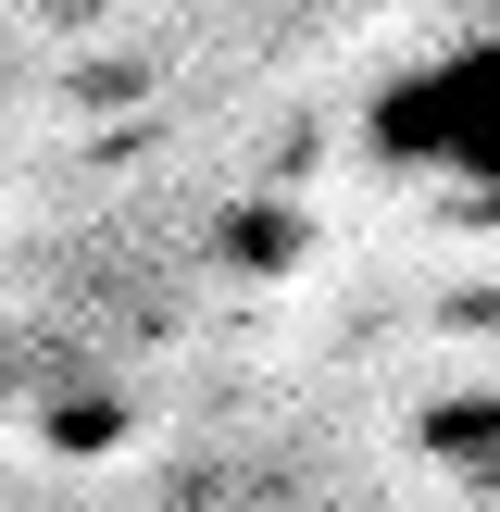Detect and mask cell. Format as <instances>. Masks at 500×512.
<instances>
[{"instance_id": "3957f363", "label": "cell", "mask_w": 500, "mask_h": 512, "mask_svg": "<svg viewBox=\"0 0 500 512\" xmlns=\"http://www.w3.org/2000/svg\"><path fill=\"white\" fill-rule=\"evenodd\" d=\"M50 13H88V0H50Z\"/></svg>"}, {"instance_id": "7a4b0ae2", "label": "cell", "mask_w": 500, "mask_h": 512, "mask_svg": "<svg viewBox=\"0 0 500 512\" xmlns=\"http://www.w3.org/2000/svg\"><path fill=\"white\" fill-rule=\"evenodd\" d=\"M438 463H463L475 488H500V400H463V413L438 425Z\"/></svg>"}, {"instance_id": "6da1fadb", "label": "cell", "mask_w": 500, "mask_h": 512, "mask_svg": "<svg viewBox=\"0 0 500 512\" xmlns=\"http://www.w3.org/2000/svg\"><path fill=\"white\" fill-rule=\"evenodd\" d=\"M363 150L400 188L450 200L463 225H500V25L400 63L388 88L363 100Z\"/></svg>"}]
</instances>
